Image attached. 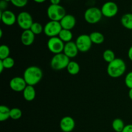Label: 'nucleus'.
<instances>
[{
	"instance_id": "nucleus-1",
	"label": "nucleus",
	"mask_w": 132,
	"mask_h": 132,
	"mask_svg": "<svg viewBox=\"0 0 132 132\" xmlns=\"http://www.w3.org/2000/svg\"><path fill=\"white\" fill-rule=\"evenodd\" d=\"M43 71L39 67L30 66L25 69L23 73V78L27 85L34 86L41 81L43 78Z\"/></svg>"
},
{
	"instance_id": "nucleus-2",
	"label": "nucleus",
	"mask_w": 132,
	"mask_h": 132,
	"mask_svg": "<svg viewBox=\"0 0 132 132\" xmlns=\"http://www.w3.org/2000/svg\"><path fill=\"white\" fill-rule=\"evenodd\" d=\"M126 70V65L125 61L121 58H116L107 67V73L112 78L121 77Z\"/></svg>"
},
{
	"instance_id": "nucleus-3",
	"label": "nucleus",
	"mask_w": 132,
	"mask_h": 132,
	"mask_svg": "<svg viewBox=\"0 0 132 132\" xmlns=\"http://www.w3.org/2000/svg\"><path fill=\"white\" fill-rule=\"evenodd\" d=\"M70 61V58L63 52L55 54L51 59L50 67L55 70H61L67 68Z\"/></svg>"
},
{
	"instance_id": "nucleus-4",
	"label": "nucleus",
	"mask_w": 132,
	"mask_h": 132,
	"mask_svg": "<svg viewBox=\"0 0 132 132\" xmlns=\"http://www.w3.org/2000/svg\"><path fill=\"white\" fill-rule=\"evenodd\" d=\"M48 18L50 21H60L66 15L64 8L61 5H50L46 10Z\"/></svg>"
},
{
	"instance_id": "nucleus-5",
	"label": "nucleus",
	"mask_w": 132,
	"mask_h": 132,
	"mask_svg": "<svg viewBox=\"0 0 132 132\" xmlns=\"http://www.w3.org/2000/svg\"><path fill=\"white\" fill-rule=\"evenodd\" d=\"M103 14L100 9L95 6L87 9L84 14L85 20L89 24H96L102 19Z\"/></svg>"
},
{
	"instance_id": "nucleus-6",
	"label": "nucleus",
	"mask_w": 132,
	"mask_h": 132,
	"mask_svg": "<svg viewBox=\"0 0 132 132\" xmlns=\"http://www.w3.org/2000/svg\"><path fill=\"white\" fill-rule=\"evenodd\" d=\"M62 29L63 28L61 25L60 22L50 21L44 26L43 32L46 36L50 38V37H57Z\"/></svg>"
},
{
	"instance_id": "nucleus-7",
	"label": "nucleus",
	"mask_w": 132,
	"mask_h": 132,
	"mask_svg": "<svg viewBox=\"0 0 132 132\" xmlns=\"http://www.w3.org/2000/svg\"><path fill=\"white\" fill-rule=\"evenodd\" d=\"M17 23L23 30H29L34 23L33 18L28 12H21L17 16Z\"/></svg>"
},
{
	"instance_id": "nucleus-8",
	"label": "nucleus",
	"mask_w": 132,
	"mask_h": 132,
	"mask_svg": "<svg viewBox=\"0 0 132 132\" xmlns=\"http://www.w3.org/2000/svg\"><path fill=\"white\" fill-rule=\"evenodd\" d=\"M64 43L59 37H50L48 40L47 47L49 51L52 54H58L63 52L64 47Z\"/></svg>"
},
{
	"instance_id": "nucleus-9",
	"label": "nucleus",
	"mask_w": 132,
	"mask_h": 132,
	"mask_svg": "<svg viewBox=\"0 0 132 132\" xmlns=\"http://www.w3.org/2000/svg\"><path fill=\"white\" fill-rule=\"evenodd\" d=\"M76 44L79 51L81 52H87L90 50L92 45L90 36L87 34H81L76 39Z\"/></svg>"
},
{
	"instance_id": "nucleus-10",
	"label": "nucleus",
	"mask_w": 132,
	"mask_h": 132,
	"mask_svg": "<svg viewBox=\"0 0 132 132\" xmlns=\"http://www.w3.org/2000/svg\"><path fill=\"white\" fill-rule=\"evenodd\" d=\"M101 10L103 16L110 18L117 15L119 11V7L115 2L107 1L103 4Z\"/></svg>"
},
{
	"instance_id": "nucleus-11",
	"label": "nucleus",
	"mask_w": 132,
	"mask_h": 132,
	"mask_svg": "<svg viewBox=\"0 0 132 132\" xmlns=\"http://www.w3.org/2000/svg\"><path fill=\"white\" fill-rule=\"evenodd\" d=\"M0 18L2 23L6 26H12L17 22V16L12 11L9 10H1Z\"/></svg>"
},
{
	"instance_id": "nucleus-12",
	"label": "nucleus",
	"mask_w": 132,
	"mask_h": 132,
	"mask_svg": "<svg viewBox=\"0 0 132 132\" xmlns=\"http://www.w3.org/2000/svg\"><path fill=\"white\" fill-rule=\"evenodd\" d=\"M9 86L10 88L14 92H23L27 86L25 80L23 77H15L12 79L9 82Z\"/></svg>"
},
{
	"instance_id": "nucleus-13",
	"label": "nucleus",
	"mask_w": 132,
	"mask_h": 132,
	"mask_svg": "<svg viewBox=\"0 0 132 132\" xmlns=\"http://www.w3.org/2000/svg\"><path fill=\"white\" fill-rule=\"evenodd\" d=\"M76 126L74 119L70 116H65L61 119L59 126L63 132H71L73 130Z\"/></svg>"
},
{
	"instance_id": "nucleus-14",
	"label": "nucleus",
	"mask_w": 132,
	"mask_h": 132,
	"mask_svg": "<svg viewBox=\"0 0 132 132\" xmlns=\"http://www.w3.org/2000/svg\"><path fill=\"white\" fill-rule=\"evenodd\" d=\"M59 22L63 29L69 30L73 29L76 24V18L72 14H66Z\"/></svg>"
},
{
	"instance_id": "nucleus-15",
	"label": "nucleus",
	"mask_w": 132,
	"mask_h": 132,
	"mask_svg": "<svg viewBox=\"0 0 132 132\" xmlns=\"http://www.w3.org/2000/svg\"><path fill=\"white\" fill-rule=\"evenodd\" d=\"M79 50L76 45V42L70 41L65 43L63 50V53L67 55V57L70 58H74L79 53Z\"/></svg>"
},
{
	"instance_id": "nucleus-16",
	"label": "nucleus",
	"mask_w": 132,
	"mask_h": 132,
	"mask_svg": "<svg viewBox=\"0 0 132 132\" xmlns=\"http://www.w3.org/2000/svg\"><path fill=\"white\" fill-rule=\"evenodd\" d=\"M35 36L36 35L30 29L23 30L21 35V41L22 44L27 46H30L34 42Z\"/></svg>"
},
{
	"instance_id": "nucleus-17",
	"label": "nucleus",
	"mask_w": 132,
	"mask_h": 132,
	"mask_svg": "<svg viewBox=\"0 0 132 132\" xmlns=\"http://www.w3.org/2000/svg\"><path fill=\"white\" fill-rule=\"evenodd\" d=\"M36 95V89L34 86L27 85L23 91V96L27 101H32Z\"/></svg>"
},
{
	"instance_id": "nucleus-18",
	"label": "nucleus",
	"mask_w": 132,
	"mask_h": 132,
	"mask_svg": "<svg viewBox=\"0 0 132 132\" xmlns=\"http://www.w3.org/2000/svg\"><path fill=\"white\" fill-rule=\"evenodd\" d=\"M122 25L126 29L132 30V13L125 14L121 19Z\"/></svg>"
},
{
	"instance_id": "nucleus-19",
	"label": "nucleus",
	"mask_w": 132,
	"mask_h": 132,
	"mask_svg": "<svg viewBox=\"0 0 132 132\" xmlns=\"http://www.w3.org/2000/svg\"><path fill=\"white\" fill-rule=\"evenodd\" d=\"M90 37L92 43L96 45H101L104 41V36L99 32H93L90 34Z\"/></svg>"
},
{
	"instance_id": "nucleus-20",
	"label": "nucleus",
	"mask_w": 132,
	"mask_h": 132,
	"mask_svg": "<svg viewBox=\"0 0 132 132\" xmlns=\"http://www.w3.org/2000/svg\"><path fill=\"white\" fill-rule=\"evenodd\" d=\"M58 37L64 43L70 42L72 41V38H73V34H72V31L66 29H62L61 31L59 33Z\"/></svg>"
},
{
	"instance_id": "nucleus-21",
	"label": "nucleus",
	"mask_w": 132,
	"mask_h": 132,
	"mask_svg": "<svg viewBox=\"0 0 132 132\" xmlns=\"http://www.w3.org/2000/svg\"><path fill=\"white\" fill-rule=\"evenodd\" d=\"M10 118V109L5 105L0 106V121L3 122Z\"/></svg>"
},
{
	"instance_id": "nucleus-22",
	"label": "nucleus",
	"mask_w": 132,
	"mask_h": 132,
	"mask_svg": "<svg viewBox=\"0 0 132 132\" xmlns=\"http://www.w3.org/2000/svg\"><path fill=\"white\" fill-rule=\"evenodd\" d=\"M67 69L70 74L72 75V76H75V75H77L79 72L80 66L77 62L73 61H70Z\"/></svg>"
},
{
	"instance_id": "nucleus-23",
	"label": "nucleus",
	"mask_w": 132,
	"mask_h": 132,
	"mask_svg": "<svg viewBox=\"0 0 132 132\" xmlns=\"http://www.w3.org/2000/svg\"><path fill=\"white\" fill-rule=\"evenodd\" d=\"M112 126V128L116 132H122L126 125H125V122L121 119L117 118L113 120Z\"/></svg>"
},
{
	"instance_id": "nucleus-24",
	"label": "nucleus",
	"mask_w": 132,
	"mask_h": 132,
	"mask_svg": "<svg viewBox=\"0 0 132 132\" xmlns=\"http://www.w3.org/2000/svg\"><path fill=\"white\" fill-rule=\"evenodd\" d=\"M103 59L108 63H111L116 59L115 53L113 52V50H110V49H107V50H104L103 54Z\"/></svg>"
},
{
	"instance_id": "nucleus-25",
	"label": "nucleus",
	"mask_w": 132,
	"mask_h": 132,
	"mask_svg": "<svg viewBox=\"0 0 132 132\" xmlns=\"http://www.w3.org/2000/svg\"><path fill=\"white\" fill-rule=\"evenodd\" d=\"M30 30L35 35H39L44 31V27H43L42 24L38 22H34Z\"/></svg>"
},
{
	"instance_id": "nucleus-26",
	"label": "nucleus",
	"mask_w": 132,
	"mask_h": 132,
	"mask_svg": "<svg viewBox=\"0 0 132 132\" xmlns=\"http://www.w3.org/2000/svg\"><path fill=\"white\" fill-rule=\"evenodd\" d=\"M10 50L7 45H1V46H0V59L1 60L10 57Z\"/></svg>"
},
{
	"instance_id": "nucleus-27",
	"label": "nucleus",
	"mask_w": 132,
	"mask_h": 132,
	"mask_svg": "<svg viewBox=\"0 0 132 132\" xmlns=\"http://www.w3.org/2000/svg\"><path fill=\"white\" fill-rule=\"evenodd\" d=\"M1 61L2 62L5 69H10V68H13L14 65H15V61L11 57L5 58V59H3V60H1Z\"/></svg>"
},
{
	"instance_id": "nucleus-28",
	"label": "nucleus",
	"mask_w": 132,
	"mask_h": 132,
	"mask_svg": "<svg viewBox=\"0 0 132 132\" xmlns=\"http://www.w3.org/2000/svg\"><path fill=\"white\" fill-rule=\"evenodd\" d=\"M21 110L18 108H13L10 109V118L13 120H18L22 117Z\"/></svg>"
},
{
	"instance_id": "nucleus-29",
	"label": "nucleus",
	"mask_w": 132,
	"mask_h": 132,
	"mask_svg": "<svg viewBox=\"0 0 132 132\" xmlns=\"http://www.w3.org/2000/svg\"><path fill=\"white\" fill-rule=\"evenodd\" d=\"M10 2L14 6L18 8L25 6L28 3V0H10Z\"/></svg>"
},
{
	"instance_id": "nucleus-30",
	"label": "nucleus",
	"mask_w": 132,
	"mask_h": 132,
	"mask_svg": "<svg viewBox=\"0 0 132 132\" xmlns=\"http://www.w3.org/2000/svg\"><path fill=\"white\" fill-rule=\"evenodd\" d=\"M125 85L129 89L132 88V71L127 73L125 79Z\"/></svg>"
},
{
	"instance_id": "nucleus-31",
	"label": "nucleus",
	"mask_w": 132,
	"mask_h": 132,
	"mask_svg": "<svg viewBox=\"0 0 132 132\" xmlns=\"http://www.w3.org/2000/svg\"><path fill=\"white\" fill-rule=\"evenodd\" d=\"M8 6V2H6L5 0H1L0 2V9L1 10H5Z\"/></svg>"
},
{
	"instance_id": "nucleus-32",
	"label": "nucleus",
	"mask_w": 132,
	"mask_h": 132,
	"mask_svg": "<svg viewBox=\"0 0 132 132\" xmlns=\"http://www.w3.org/2000/svg\"><path fill=\"white\" fill-rule=\"evenodd\" d=\"M122 132H132V124L126 125Z\"/></svg>"
},
{
	"instance_id": "nucleus-33",
	"label": "nucleus",
	"mask_w": 132,
	"mask_h": 132,
	"mask_svg": "<svg viewBox=\"0 0 132 132\" xmlns=\"http://www.w3.org/2000/svg\"><path fill=\"white\" fill-rule=\"evenodd\" d=\"M128 57L129 59L132 61V45L129 48L128 52Z\"/></svg>"
},
{
	"instance_id": "nucleus-34",
	"label": "nucleus",
	"mask_w": 132,
	"mask_h": 132,
	"mask_svg": "<svg viewBox=\"0 0 132 132\" xmlns=\"http://www.w3.org/2000/svg\"><path fill=\"white\" fill-rule=\"evenodd\" d=\"M51 5H59L61 0H50Z\"/></svg>"
},
{
	"instance_id": "nucleus-35",
	"label": "nucleus",
	"mask_w": 132,
	"mask_h": 132,
	"mask_svg": "<svg viewBox=\"0 0 132 132\" xmlns=\"http://www.w3.org/2000/svg\"><path fill=\"white\" fill-rule=\"evenodd\" d=\"M5 69V68H4L3 67V64L2 62L1 61V60H0V72H3V70Z\"/></svg>"
},
{
	"instance_id": "nucleus-36",
	"label": "nucleus",
	"mask_w": 132,
	"mask_h": 132,
	"mask_svg": "<svg viewBox=\"0 0 132 132\" xmlns=\"http://www.w3.org/2000/svg\"><path fill=\"white\" fill-rule=\"evenodd\" d=\"M128 96H129V98H130V99L132 101V88L130 89V90H129Z\"/></svg>"
},
{
	"instance_id": "nucleus-37",
	"label": "nucleus",
	"mask_w": 132,
	"mask_h": 132,
	"mask_svg": "<svg viewBox=\"0 0 132 132\" xmlns=\"http://www.w3.org/2000/svg\"><path fill=\"white\" fill-rule=\"evenodd\" d=\"M36 3H43L45 1H46V0H34Z\"/></svg>"
},
{
	"instance_id": "nucleus-38",
	"label": "nucleus",
	"mask_w": 132,
	"mask_h": 132,
	"mask_svg": "<svg viewBox=\"0 0 132 132\" xmlns=\"http://www.w3.org/2000/svg\"><path fill=\"white\" fill-rule=\"evenodd\" d=\"M5 1H6V2H8V3H9V2H10V0H5Z\"/></svg>"
},
{
	"instance_id": "nucleus-39",
	"label": "nucleus",
	"mask_w": 132,
	"mask_h": 132,
	"mask_svg": "<svg viewBox=\"0 0 132 132\" xmlns=\"http://www.w3.org/2000/svg\"><path fill=\"white\" fill-rule=\"evenodd\" d=\"M131 13H132V4H131Z\"/></svg>"
},
{
	"instance_id": "nucleus-40",
	"label": "nucleus",
	"mask_w": 132,
	"mask_h": 132,
	"mask_svg": "<svg viewBox=\"0 0 132 132\" xmlns=\"http://www.w3.org/2000/svg\"><path fill=\"white\" fill-rule=\"evenodd\" d=\"M131 37H132V30H131Z\"/></svg>"
}]
</instances>
